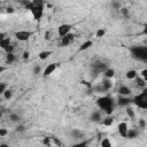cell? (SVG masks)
<instances>
[{
    "instance_id": "17",
    "label": "cell",
    "mask_w": 147,
    "mask_h": 147,
    "mask_svg": "<svg viewBox=\"0 0 147 147\" xmlns=\"http://www.w3.org/2000/svg\"><path fill=\"white\" fill-rule=\"evenodd\" d=\"M134 84H136L137 87H139V88H141V90H144V88L147 86V83H146L141 77H139V76L134 79Z\"/></svg>"
},
{
    "instance_id": "39",
    "label": "cell",
    "mask_w": 147,
    "mask_h": 147,
    "mask_svg": "<svg viewBox=\"0 0 147 147\" xmlns=\"http://www.w3.org/2000/svg\"><path fill=\"white\" fill-rule=\"evenodd\" d=\"M8 133V131L6 129H0V137H5Z\"/></svg>"
},
{
    "instance_id": "36",
    "label": "cell",
    "mask_w": 147,
    "mask_h": 147,
    "mask_svg": "<svg viewBox=\"0 0 147 147\" xmlns=\"http://www.w3.org/2000/svg\"><path fill=\"white\" fill-rule=\"evenodd\" d=\"M111 6H113L114 9H119V10H121V3H119V2L113 1V2H111Z\"/></svg>"
},
{
    "instance_id": "25",
    "label": "cell",
    "mask_w": 147,
    "mask_h": 147,
    "mask_svg": "<svg viewBox=\"0 0 147 147\" xmlns=\"http://www.w3.org/2000/svg\"><path fill=\"white\" fill-rule=\"evenodd\" d=\"M125 111H126V114H127V116L131 118V119H134V117H136V113H134V110H133V108L132 107H126L125 108Z\"/></svg>"
},
{
    "instance_id": "33",
    "label": "cell",
    "mask_w": 147,
    "mask_h": 147,
    "mask_svg": "<svg viewBox=\"0 0 147 147\" xmlns=\"http://www.w3.org/2000/svg\"><path fill=\"white\" fill-rule=\"evenodd\" d=\"M8 90V87H7V84L6 83H0V94H3L6 91Z\"/></svg>"
},
{
    "instance_id": "26",
    "label": "cell",
    "mask_w": 147,
    "mask_h": 147,
    "mask_svg": "<svg viewBox=\"0 0 147 147\" xmlns=\"http://www.w3.org/2000/svg\"><path fill=\"white\" fill-rule=\"evenodd\" d=\"M71 134H72V137L76 138V139H83V138H84V133H83L82 131H79V130H74V131L71 132Z\"/></svg>"
},
{
    "instance_id": "3",
    "label": "cell",
    "mask_w": 147,
    "mask_h": 147,
    "mask_svg": "<svg viewBox=\"0 0 147 147\" xmlns=\"http://www.w3.org/2000/svg\"><path fill=\"white\" fill-rule=\"evenodd\" d=\"M129 51L134 60L147 63V45H134L131 46Z\"/></svg>"
},
{
    "instance_id": "4",
    "label": "cell",
    "mask_w": 147,
    "mask_h": 147,
    "mask_svg": "<svg viewBox=\"0 0 147 147\" xmlns=\"http://www.w3.org/2000/svg\"><path fill=\"white\" fill-rule=\"evenodd\" d=\"M132 105H134L139 109L147 110V86L141 90L140 93L132 96Z\"/></svg>"
},
{
    "instance_id": "9",
    "label": "cell",
    "mask_w": 147,
    "mask_h": 147,
    "mask_svg": "<svg viewBox=\"0 0 147 147\" xmlns=\"http://www.w3.org/2000/svg\"><path fill=\"white\" fill-rule=\"evenodd\" d=\"M75 38H76L75 33H69V34H67V36H64L63 38L60 39L59 46L60 47H68L69 45H71L75 41Z\"/></svg>"
},
{
    "instance_id": "10",
    "label": "cell",
    "mask_w": 147,
    "mask_h": 147,
    "mask_svg": "<svg viewBox=\"0 0 147 147\" xmlns=\"http://www.w3.org/2000/svg\"><path fill=\"white\" fill-rule=\"evenodd\" d=\"M59 65H60L59 62H53V63L47 64L46 68L42 70V76H44V77H48V76H51V75L59 68Z\"/></svg>"
},
{
    "instance_id": "40",
    "label": "cell",
    "mask_w": 147,
    "mask_h": 147,
    "mask_svg": "<svg viewBox=\"0 0 147 147\" xmlns=\"http://www.w3.org/2000/svg\"><path fill=\"white\" fill-rule=\"evenodd\" d=\"M45 39H46V40H49V39H51V32H49V31H46V32H45Z\"/></svg>"
},
{
    "instance_id": "16",
    "label": "cell",
    "mask_w": 147,
    "mask_h": 147,
    "mask_svg": "<svg viewBox=\"0 0 147 147\" xmlns=\"http://www.w3.org/2000/svg\"><path fill=\"white\" fill-rule=\"evenodd\" d=\"M137 77H138V71L137 70H133V69L127 70L126 74H125V78L129 79V80H134Z\"/></svg>"
},
{
    "instance_id": "8",
    "label": "cell",
    "mask_w": 147,
    "mask_h": 147,
    "mask_svg": "<svg viewBox=\"0 0 147 147\" xmlns=\"http://www.w3.org/2000/svg\"><path fill=\"white\" fill-rule=\"evenodd\" d=\"M71 30H72V25L71 24H68V23H64V24H61L57 26V34L60 38H63L64 36L71 33Z\"/></svg>"
},
{
    "instance_id": "19",
    "label": "cell",
    "mask_w": 147,
    "mask_h": 147,
    "mask_svg": "<svg viewBox=\"0 0 147 147\" xmlns=\"http://www.w3.org/2000/svg\"><path fill=\"white\" fill-rule=\"evenodd\" d=\"M103 77L107 79H113L115 77V70L113 68H108L105 72H103Z\"/></svg>"
},
{
    "instance_id": "5",
    "label": "cell",
    "mask_w": 147,
    "mask_h": 147,
    "mask_svg": "<svg viewBox=\"0 0 147 147\" xmlns=\"http://www.w3.org/2000/svg\"><path fill=\"white\" fill-rule=\"evenodd\" d=\"M113 79H107V78H103L102 82H100L96 86L93 87V90L96 92V93H103V92H107L109 91L111 87H113Z\"/></svg>"
},
{
    "instance_id": "21",
    "label": "cell",
    "mask_w": 147,
    "mask_h": 147,
    "mask_svg": "<svg viewBox=\"0 0 147 147\" xmlns=\"http://www.w3.org/2000/svg\"><path fill=\"white\" fill-rule=\"evenodd\" d=\"M139 136V130L137 129H129V132H127V137L129 139H134V138H138Z\"/></svg>"
},
{
    "instance_id": "44",
    "label": "cell",
    "mask_w": 147,
    "mask_h": 147,
    "mask_svg": "<svg viewBox=\"0 0 147 147\" xmlns=\"http://www.w3.org/2000/svg\"><path fill=\"white\" fill-rule=\"evenodd\" d=\"M146 130H147V123H146Z\"/></svg>"
},
{
    "instance_id": "13",
    "label": "cell",
    "mask_w": 147,
    "mask_h": 147,
    "mask_svg": "<svg viewBox=\"0 0 147 147\" xmlns=\"http://www.w3.org/2000/svg\"><path fill=\"white\" fill-rule=\"evenodd\" d=\"M117 105L121 107H129L132 105V96H119L117 99Z\"/></svg>"
},
{
    "instance_id": "27",
    "label": "cell",
    "mask_w": 147,
    "mask_h": 147,
    "mask_svg": "<svg viewBox=\"0 0 147 147\" xmlns=\"http://www.w3.org/2000/svg\"><path fill=\"white\" fill-rule=\"evenodd\" d=\"M41 144L44 146H46V147H51V145H52V137H44L41 139Z\"/></svg>"
},
{
    "instance_id": "11",
    "label": "cell",
    "mask_w": 147,
    "mask_h": 147,
    "mask_svg": "<svg viewBox=\"0 0 147 147\" xmlns=\"http://www.w3.org/2000/svg\"><path fill=\"white\" fill-rule=\"evenodd\" d=\"M117 132L122 138H126L127 137V132H129V126L126 122H121L117 125Z\"/></svg>"
},
{
    "instance_id": "23",
    "label": "cell",
    "mask_w": 147,
    "mask_h": 147,
    "mask_svg": "<svg viewBox=\"0 0 147 147\" xmlns=\"http://www.w3.org/2000/svg\"><path fill=\"white\" fill-rule=\"evenodd\" d=\"M88 142H90V140L86 139V140H82V141H79V142H76V144H74V145H71V146H69V147H87Z\"/></svg>"
},
{
    "instance_id": "37",
    "label": "cell",
    "mask_w": 147,
    "mask_h": 147,
    "mask_svg": "<svg viewBox=\"0 0 147 147\" xmlns=\"http://www.w3.org/2000/svg\"><path fill=\"white\" fill-rule=\"evenodd\" d=\"M25 131V126L24 125H22V124H20V125H17V127H16V132H24Z\"/></svg>"
},
{
    "instance_id": "2",
    "label": "cell",
    "mask_w": 147,
    "mask_h": 147,
    "mask_svg": "<svg viewBox=\"0 0 147 147\" xmlns=\"http://www.w3.org/2000/svg\"><path fill=\"white\" fill-rule=\"evenodd\" d=\"M96 106L106 115H111L115 108V100L109 95H102L96 99Z\"/></svg>"
},
{
    "instance_id": "38",
    "label": "cell",
    "mask_w": 147,
    "mask_h": 147,
    "mask_svg": "<svg viewBox=\"0 0 147 147\" xmlns=\"http://www.w3.org/2000/svg\"><path fill=\"white\" fill-rule=\"evenodd\" d=\"M22 57H23L24 60H28V59L30 57V52H29V51H24L23 54H22Z\"/></svg>"
},
{
    "instance_id": "18",
    "label": "cell",
    "mask_w": 147,
    "mask_h": 147,
    "mask_svg": "<svg viewBox=\"0 0 147 147\" xmlns=\"http://www.w3.org/2000/svg\"><path fill=\"white\" fill-rule=\"evenodd\" d=\"M93 46V40H86V41H84L82 45H80V47H79V49H78V52H83V51H86V49H88L90 47H92Z\"/></svg>"
},
{
    "instance_id": "1",
    "label": "cell",
    "mask_w": 147,
    "mask_h": 147,
    "mask_svg": "<svg viewBox=\"0 0 147 147\" xmlns=\"http://www.w3.org/2000/svg\"><path fill=\"white\" fill-rule=\"evenodd\" d=\"M23 5L26 9L30 10V13L32 14L34 20L40 21L42 18L44 13H45V6H46V3L44 1H40V0L25 1V2H23Z\"/></svg>"
},
{
    "instance_id": "31",
    "label": "cell",
    "mask_w": 147,
    "mask_h": 147,
    "mask_svg": "<svg viewBox=\"0 0 147 147\" xmlns=\"http://www.w3.org/2000/svg\"><path fill=\"white\" fill-rule=\"evenodd\" d=\"M105 34H106V30L105 29H99L95 32V37L96 38H102V37H105Z\"/></svg>"
},
{
    "instance_id": "24",
    "label": "cell",
    "mask_w": 147,
    "mask_h": 147,
    "mask_svg": "<svg viewBox=\"0 0 147 147\" xmlns=\"http://www.w3.org/2000/svg\"><path fill=\"white\" fill-rule=\"evenodd\" d=\"M100 146L101 147H113V144H111L109 138H103L100 142Z\"/></svg>"
},
{
    "instance_id": "42",
    "label": "cell",
    "mask_w": 147,
    "mask_h": 147,
    "mask_svg": "<svg viewBox=\"0 0 147 147\" xmlns=\"http://www.w3.org/2000/svg\"><path fill=\"white\" fill-rule=\"evenodd\" d=\"M0 147H10L8 144H5V142H1L0 144Z\"/></svg>"
},
{
    "instance_id": "41",
    "label": "cell",
    "mask_w": 147,
    "mask_h": 147,
    "mask_svg": "<svg viewBox=\"0 0 147 147\" xmlns=\"http://www.w3.org/2000/svg\"><path fill=\"white\" fill-rule=\"evenodd\" d=\"M142 34L147 36V24H145V25H144V29H142Z\"/></svg>"
},
{
    "instance_id": "30",
    "label": "cell",
    "mask_w": 147,
    "mask_h": 147,
    "mask_svg": "<svg viewBox=\"0 0 147 147\" xmlns=\"http://www.w3.org/2000/svg\"><path fill=\"white\" fill-rule=\"evenodd\" d=\"M9 119H10L11 122H18V121H20V116H18V114H16V113H10V114H9Z\"/></svg>"
},
{
    "instance_id": "43",
    "label": "cell",
    "mask_w": 147,
    "mask_h": 147,
    "mask_svg": "<svg viewBox=\"0 0 147 147\" xmlns=\"http://www.w3.org/2000/svg\"><path fill=\"white\" fill-rule=\"evenodd\" d=\"M7 13H14V8H11V7H9V8L7 9Z\"/></svg>"
},
{
    "instance_id": "34",
    "label": "cell",
    "mask_w": 147,
    "mask_h": 147,
    "mask_svg": "<svg viewBox=\"0 0 147 147\" xmlns=\"http://www.w3.org/2000/svg\"><path fill=\"white\" fill-rule=\"evenodd\" d=\"M146 123H147V122H145L142 118L138 119V124H139V127H140V129H146Z\"/></svg>"
},
{
    "instance_id": "35",
    "label": "cell",
    "mask_w": 147,
    "mask_h": 147,
    "mask_svg": "<svg viewBox=\"0 0 147 147\" xmlns=\"http://www.w3.org/2000/svg\"><path fill=\"white\" fill-rule=\"evenodd\" d=\"M41 72V67L40 65H34L33 67V74L34 75H38V74H40Z\"/></svg>"
},
{
    "instance_id": "20",
    "label": "cell",
    "mask_w": 147,
    "mask_h": 147,
    "mask_svg": "<svg viewBox=\"0 0 147 147\" xmlns=\"http://www.w3.org/2000/svg\"><path fill=\"white\" fill-rule=\"evenodd\" d=\"M52 54H53L52 51H41V52L38 54V57H39L40 60H47Z\"/></svg>"
},
{
    "instance_id": "28",
    "label": "cell",
    "mask_w": 147,
    "mask_h": 147,
    "mask_svg": "<svg viewBox=\"0 0 147 147\" xmlns=\"http://www.w3.org/2000/svg\"><path fill=\"white\" fill-rule=\"evenodd\" d=\"M2 96H3V99H5V100H10V99H11V96H13V91H11L10 88H8V90L2 94Z\"/></svg>"
},
{
    "instance_id": "15",
    "label": "cell",
    "mask_w": 147,
    "mask_h": 147,
    "mask_svg": "<svg viewBox=\"0 0 147 147\" xmlns=\"http://www.w3.org/2000/svg\"><path fill=\"white\" fill-rule=\"evenodd\" d=\"M114 116L113 115H106L103 118H102V125L103 126H107V127H110L113 124H114Z\"/></svg>"
},
{
    "instance_id": "32",
    "label": "cell",
    "mask_w": 147,
    "mask_h": 147,
    "mask_svg": "<svg viewBox=\"0 0 147 147\" xmlns=\"http://www.w3.org/2000/svg\"><path fill=\"white\" fill-rule=\"evenodd\" d=\"M140 77H141V78L147 83V67L140 71Z\"/></svg>"
},
{
    "instance_id": "7",
    "label": "cell",
    "mask_w": 147,
    "mask_h": 147,
    "mask_svg": "<svg viewBox=\"0 0 147 147\" xmlns=\"http://www.w3.org/2000/svg\"><path fill=\"white\" fill-rule=\"evenodd\" d=\"M92 70L94 71V72H96V74H100V72H105L109 67L107 65V63L106 62H103L102 60H96V61H94L93 63H92Z\"/></svg>"
},
{
    "instance_id": "12",
    "label": "cell",
    "mask_w": 147,
    "mask_h": 147,
    "mask_svg": "<svg viewBox=\"0 0 147 147\" xmlns=\"http://www.w3.org/2000/svg\"><path fill=\"white\" fill-rule=\"evenodd\" d=\"M117 93L119 96H132V90L127 85H121L117 88Z\"/></svg>"
},
{
    "instance_id": "6",
    "label": "cell",
    "mask_w": 147,
    "mask_h": 147,
    "mask_svg": "<svg viewBox=\"0 0 147 147\" xmlns=\"http://www.w3.org/2000/svg\"><path fill=\"white\" fill-rule=\"evenodd\" d=\"M32 34H33V32H31L29 30H18V31L14 32V37L18 41H28Z\"/></svg>"
},
{
    "instance_id": "22",
    "label": "cell",
    "mask_w": 147,
    "mask_h": 147,
    "mask_svg": "<svg viewBox=\"0 0 147 147\" xmlns=\"http://www.w3.org/2000/svg\"><path fill=\"white\" fill-rule=\"evenodd\" d=\"M15 60H16V56L14 55V53L6 54V63L7 64H11L13 62H15Z\"/></svg>"
},
{
    "instance_id": "14",
    "label": "cell",
    "mask_w": 147,
    "mask_h": 147,
    "mask_svg": "<svg viewBox=\"0 0 147 147\" xmlns=\"http://www.w3.org/2000/svg\"><path fill=\"white\" fill-rule=\"evenodd\" d=\"M102 111L101 110H94V111H92V114H91V121L92 122H95V123H101V119H102V114H101Z\"/></svg>"
},
{
    "instance_id": "29",
    "label": "cell",
    "mask_w": 147,
    "mask_h": 147,
    "mask_svg": "<svg viewBox=\"0 0 147 147\" xmlns=\"http://www.w3.org/2000/svg\"><path fill=\"white\" fill-rule=\"evenodd\" d=\"M52 142L56 146V147H62V141L60 140V138H57V137H52Z\"/></svg>"
}]
</instances>
